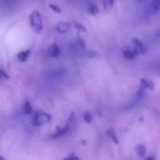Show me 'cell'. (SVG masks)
Returning a JSON list of instances; mask_svg holds the SVG:
<instances>
[{"label":"cell","mask_w":160,"mask_h":160,"mask_svg":"<svg viewBox=\"0 0 160 160\" xmlns=\"http://www.w3.org/2000/svg\"><path fill=\"white\" fill-rule=\"evenodd\" d=\"M30 24L32 28L37 33H39L43 29L42 17L39 12L34 10L30 16Z\"/></svg>","instance_id":"1"},{"label":"cell","mask_w":160,"mask_h":160,"mask_svg":"<svg viewBox=\"0 0 160 160\" xmlns=\"http://www.w3.org/2000/svg\"><path fill=\"white\" fill-rule=\"evenodd\" d=\"M51 119L50 115L46 113H39L35 115L32 124L34 126H40L45 123L49 122Z\"/></svg>","instance_id":"2"},{"label":"cell","mask_w":160,"mask_h":160,"mask_svg":"<svg viewBox=\"0 0 160 160\" xmlns=\"http://www.w3.org/2000/svg\"><path fill=\"white\" fill-rule=\"evenodd\" d=\"M139 54H140V52L136 47L132 49L127 48L123 52L124 56L125 58L128 60H132V59H134Z\"/></svg>","instance_id":"3"},{"label":"cell","mask_w":160,"mask_h":160,"mask_svg":"<svg viewBox=\"0 0 160 160\" xmlns=\"http://www.w3.org/2000/svg\"><path fill=\"white\" fill-rule=\"evenodd\" d=\"M61 50L57 44H53L48 48L47 51L48 55L52 58L57 57L60 55Z\"/></svg>","instance_id":"4"},{"label":"cell","mask_w":160,"mask_h":160,"mask_svg":"<svg viewBox=\"0 0 160 160\" xmlns=\"http://www.w3.org/2000/svg\"><path fill=\"white\" fill-rule=\"evenodd\" d=\"M69 24L67 22H60L56 26V30L58 33L63 34L69 30Z\"/></svg>","instance_id":"5"},{"label":"cell","mask_w":160,"mask_h":160,"mask_svg":"<svg viewBox=\"0 0 160 160\" xmlns=\"http://www.w3.org/2000/svg\"><path fill=\"white\" fill-rule=\"evenodd\" d=\"M69 128V126L68 125H67L65 127H62V128H60L59 126H57L55 133L51 136V138L55 139L61 136L68 132Z\"/></svg>","instance_id":"6"},{"label":"cell","mask_w":160,"mask_h":160,"mask_svg":"<svg viewBox=\"0 0 160 160\" xmlns=\"http://www.w3.org/2000/svg\"><path fill=\"white\" fill-rule=\"evenodd\" d=\"M31 53V50H27L20 52L17 54L18 60L21 62H24L27 61Z\"/></svg>","instance_id":"7"},{"label":"cell","mask_w":160,"mask_h":160,"mask_svg":"<svg viewBox=\"0 0 160 160\" xmlns=\"http://www.w3.org/2000/svg\"><path fill=\"white\" fill-rule=\"evenodd\" d=\"M132 43L134 44L135 47H136L138 49L140 50V54H144L145 53V49L144 47L142 44V42L138 39H137L134 38L132 40Z\"/></svg>","instance_id":"8"},{"label":"cell","mask_w":160,"mask_h":160,"mask_svg":"<svg viewBox=\"0 0 160 160\" xmlns=\"http://www.w3.org/2000/svg\"><path fill=\"white\" fill-rule=\"evenodd\" d=\"M135 151L137 155L139 157H143L144 156L146 153V148L145 146L143 144H138L135 147Z\"/></svg>","instance_id":"9"},{"label":"cell","mask_w":160,"mask_h":160,"mask_svg":"<svg viewBox=\"0 0 160 160\" xmlns=\"http://www.w3.org/2000/svg\"><path fill=\"white\" fill-rule=\"evenodd\" d=\"M140 82H141V85L143 86L145 88H148L150 90H153L154 89V84L152 81L143 78L141 79Z\"/></svg>","instance_id":"10"},{"label":"cell","mask_w":160,"mask_h":160,"mask_svg":"<svg viewBox=\"0 0 160 160\" xmlns=\"http://www.w3.org/2000/svg\"><path fill=\"white\" fill-rule=\"evenodd\" d=\"M107 133L108 135L111 138V139L113 140V141L116 143V144H118L119 143V140H118V138L117 137L116 134L113 128L111 127L107 131Z\"/></svg>","instance_id":"11"},{"label":"cell","mask_w":160,"mask_h":160,"mask_svg":"<svg viewBox=\"0 0 160 160\" xmlns=\"http://www.w3.org/2000/svg\"><path fill=\"white\" fill-rule=\"evenodd\" d=\"M150 7L152 12H156L160 11V0H154L151 3Z\"/></svg>","instance_id":"12"},{"label":"cell","mask_w":160,"mask_h":160,"mask_svg":"<svg viewBox=\"0 0 160 160\" xmlns=\"http://www.w3.org/2000/svg\"><path fill=\"white\" fill-rule=\"evenodd\" d=\"M114 0H102V4L106 11L110 10L113 8Z\"/></svg>","instance_id":"13"},{"label":"cell","mask_w":160,"mask_h":160,"mask_svg":"<svg viewBox=\"0 0 160 160\" xmlns=\"http://www.w3.org/2000/svg\"><path fill=\"white\" fill-rule=\"evenodd\" d=\"M88 12H89V14H90V15L95 16L99 13V9L95 4H91L89 7Z\"/></svg>","instance_id":"14"},{"label":"cell","mask_w":160,"mask_h":160,"mask_svg":"<svg viewBox=\"0 0 160 160\" xmlns=\"http://www.w3.org/2000/svg\"><path fill=\"white\" fill-rule=\"evenodd\" d=\"M24 110L27 114H30L32 112V108L30 102H26L24 106Z\"/></svg>","instance_id":"15"},{"label":"cell","mask_w":160,"mask_h":160,"mask_svg":"<svg viewBox=\"0 0 160 160\" xmlns=\"http://www.w3.org/2000/svg\"><path fill=\"white\" fill-rule=\"evenodd\" d=\"M84 119L85 121L87 123H90L92 120L91 114L89 111H87L84 116Z\"/></svg>","instance_id":"16"},{"label":"cell","mask_w":160,"mask_h":160,"mask_svg":"<svg viewBox=\"0 0 160 160\" xmlns=\"http://www.w3.org/2000/svg\"><path fill=\"white\" fill-rule=\"evenodd\" d=\"M74 26H75L76 29H77L79 31H82V32H86L87 29L84 26L80 24L79 23H75L74 24Z\"/></svg>","instance_id":"17"},{"label":"cell","mask_w":160,"mask_h":160,"mask_svg":"<svg viewBox=\"0 0 160 160\" xmlns=\"http://www.w3.org/2000/svg\"><path fill=\"white\" fill-rule=\"evenodd\" d=\"M145 89V87H144L143 86L141 85H140L139 89L138 91L137 94L138 98H139V99H141V98H143V96H144V90Z\"/></svg>","instance_id":"18"},{"label":"cell","mask_w":160,"mask_h":160,"mask_svg":"<svg viewBox=\"0 0 160 160\" xmlns=\"http://www.w3.org/2000/svg\"><path fill=\"white\" fill-rule=\"evenodd\" d=\"M79 45L82 48H85L86 47V42L84 39L81 36H78L77 39Z\"/></svg>","instance_id":"19"},{"label":"cell","mask_w":160,"mask_h":160,"mask_svg":"<svg viewBox=\"0 0 160 160\" xmlns=\"http://www.w3.org/2000/svg\"><path fill=\"white\" fill-rule=\"evenodd\" d=\"M49 7H50V8H51V9H52L53 11H54L56 13H61V9L59 6L54 4H49Z\"/></svg>","instance_id":"20"},{"label":"cell","mask_w":160,"mask_h":160,"mask_svg":"<svg viewBox=\"0 0 160 160\" xmlns=\"http://www.w3.org/2000/svg\"><path fill=\"white\" fill-rule=\"evenodd\" d=\"M0 78L9 79L10 78V77L4 71L0 70Z\"/></svg>","instance_id":"21"},{"label":"cell","mask_w":160,"mask_h":160,"mask_svg":"<svg viewBox=\"0 0 160 160\" xmlns=\"http://www.w3.org/2000/svg\"><path fill=\"white\" fill-rule=\"evenodd\" d=\"M63 160H80V159L74 154H71L69 156L64 158Z\"/></svg>","instance_id":"22"},{"label":"cell","mask_w":160,"mask_h":160,"mask_svg":"<svg viewBox=\"0 0 160 160\" xmlns=\"http://www.w3.org/2000/svg\"><path fill=\"white\" fill-rule=\"evenodd\" d=\"M145 160H155L154 158L152 156H148L145 159Z\"/></svg>","instance_id":"23"},{"label":"cell","mask_w":160,"mask_h":160,"mask_svg":"<svg viewBox=\"0 0 160 160\" xmlns=\"http://www.w3.org/2000/svg\"><path fill=\"white\" fill-rule=\"evenodd\" d=\"M157 35L158 37H160V29H159V31L157 32Z\"/></svg>","instance_id":"24"},{"label":"cell","mask_w":160,"mask_h":160,"mask_svg":"<svg viewBox=\"0 0 160 160\" xmlns=\"http://www.w3.org/2000/svg\"><path fill=\"white\" fill-rule=\"evenodd\" d=\"M0 160H4V158L1 155H0Z\"/></svg>","instance_id":"25"},{"label":"cell","mask_w":160,"mask_h":160,"mask_svg":"<svg viewBox=\"0 0 160 160\" xmlns=\"http://www.w3.org/2000/svg\"><path fill=\"white\" fill-rule=\"evenodd\" d=\"M140 1H144V0H140Z\"/></svg>","instance_id":"26"}]
</instances>
